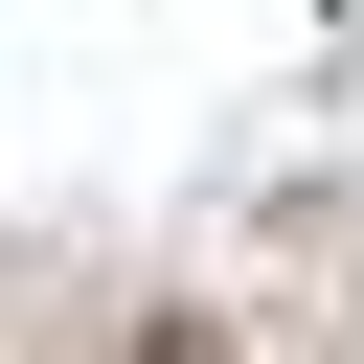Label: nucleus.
<instances>
[{
  "label": "nucleus",
  "instance_id": "obj_1",
  "mask_svg": "<svg viewBox=\"0 0 364 364\" xmlns=\"http://www.w3.org/2000/svg\"><path fill=\"white\" fill-rule=\"evenodd\" d=\"M114 364H228V318H182V296H159V318H114Z\"/></svg>",
  "mask_w": 364,
  "mask_h": 364
}]
</instances>
